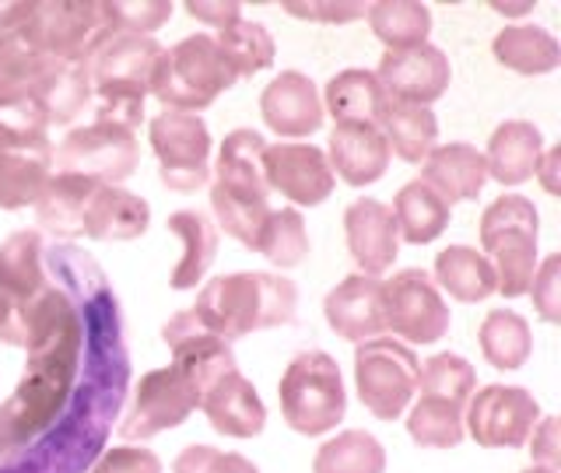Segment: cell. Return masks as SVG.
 Instances as JSON below:
<instances>
[{
	"instance_id": "obj_39",
	"label": "cell",
	"mask_w": 561,
	"mask_h": 473,
	"mask_svg": "<svg viewBox=\"0 0 561 473\" xmlns=\"http://www.w3.org/2000/svg\"><path fill=\"white\" fill-rule=\"evenodd\" d=\"M408 431L417 446L428 449H453L463 442V407L443 396L421 393V400L408 411Z\"/></svg>"
},
{
	"instance_id": "obj_46",
	"label": "cell",
	"mask_w": 561,
	"mask_h": 473,
	"mask_svg": "<svg viewBox=\"0 0 561 473\" xmlns=\"http://www.w3.org/2000/svg\"><path fill=\"white\" fill-rule=\"evenodd\" d=\"M534 295V305H537V315L543 323H558L561 320V256L551 253L548 259L540 263L534 280H530V291Z\"/></svg>"
},
{
	"instance_id": "obj_49",
	"label": "cell",
	"mask_w": 561,
	"mask_h": 473,
	"mask_svg": "<svg viewBox=\"0 0 561 473\" xmlns=\"http://www.w3.org/2000/svg\"><path fill=\"white\" fill-rule=\"evenodd\" d=\"M295 18H309V22H327V25H344L362 18L368 8L365 4H288L285 8Z\"/></svg>"
},
{
	"instance_id": "obj_34",
	"label": "cell",
	"mask_w": 561,
	"mask_h": 473,
	"mask_svg": "<svg viewBox=\"0 0 561 473\" xmlns=\"http://www.w3.org/2000/svg\"><path fill=\"white\" fill-rule=\"evenodd\" d=\"M390 210H393V218H397V232H400L403 242L428 245V242H435L438 235L446 232L453 207L443 197H438V193L428 183L411 180L408 186L397 193V200H393Z\"/></svg>"
},
{
	"instance_id": "obj_33",
	"label": "cell",
	"mask_w": 561,
	"mask_h": 473,
	"mask_svg": "<svg viewBox=\"0 0 561 473\" xmlns=\"http://www.w3.org/2000/svg\"><path fill=\"white\" fill-rule=\"evenodd\" d=\"M495 60L516 74H551L561 64V46L558 39L540 25H505L495 43H491Z\"/></svg>"
},
{
	"instance_id": "obj_19",
	"label": "cell",
	"mask_w": 561,
	"mask_h": 473,
	"mask_svg": "<svg viewBox=\"0 0 561 473\" xmlns=\"http://www.w3.org/2000/svg\"><path fill=\"white\" fill-rule=\"evenodd\" d=\"M260 113L277 137H309L323 127V99L316 92V84L298 70H280L263 88Z\"/></svg>"
},
{
	"instance_id": "obj_9",
	"label": "cell",
	"mask_w": 561,
	"mask_h": 473,
	"mask_svg": "<svg viewBox=\"0 0 561 473\" xmlns=\"http://www.w3.org/2000/svg\"><path fill=\"white\" fill-rule=\"evenodd\" d=\"M382 315L386 330L408 344H435L449 333V305L435 288L432 274L408 267L382 280Z\"/></svg>"
},
{
	"instance_id": "obj_8",
	"label": "cell",
	"mask_w": 561,
	"mask_h": 473,
	"mask_svg": "<svg viewBox=\"0 0 561 473\" xmlns=\"http://www.w3.org/2000/svg\"><path fill=\"white\" fill-rule=\"evenodd\" d=\"M158 180L172 193H197L210 183V130L193 113H158L151 119Z\"/></svg>"
},
{
	"instance_id": "obj_36",
	"label": "cell",
	"mask_w": 561,
	"mask_h": 473,
	"mask_svg": "<svg viewBox=\"0 0 561 473\" xmlns=\"http://www.w3.org/2000/svg\"><path fill=\"white\" fill-rule=\"evenodd\" d=\"M534 350V333L530 323L523 320L513 309H495L484 315L481 323V355L484 361H491L499 372H513V368H523V361L530 358Z\"/></svg>"
},
{
	"instance_id": "obj_26",
	"label": "cell",
	"mask_w": 561,
	"mask_h": 473,
	"mask_svg": "<svg viewBox=\"0 0 561 473\" xmlns=\"http://www.w3.org/2000/svg\"><path fill=\"white\" fill-rule=\"evenodd\" d=\"M263 151L267 140L256 130H232L221 140L218 165H215V189L236 193V197H271L267 180H263Z\"/></svg>"
},
{
	"instance_id": "obj_13",
	"label": "cell",
	"mask_w": 561,
	"mask_h": 473,
	"mask_svg": "<svg viewBox=\"0 0 561 473\" xmlns=\"http://www.w3.org/2000/svg\"><path fill=\"white\" fill-rule=\"evenodd\" d=\"M53 180V145L43 130L8 123L0 137V207L22 210L35 207Z\"/></svg>"
},
{
	"instance_id": "obj_21",
	"label": "cell",
	"mask_w": 561,
	"mask_h": 473,
	"mask_svg": "<svg viewBox=\"0 0 561 473\" xmlns=\"http://www.w3.org/2000/svg\"><path fill=\"white\" fill-rule=\"evenodd\" d=\"M327 162L347 186H368L390 169V145L376 123H333Z\"/></svg>"
},
{
	"instance_id": "obj_55",
	"label": "cell",
	"mask_w": 561,
	"mask_h": 473,
	"mask_svg": "<svg viewBox=\"0 0 561 473\" xmlns=\"http://www.w3.org/2000/svg\"><path fill=\"white\" fill-rule=\"evenodd\" d=\"M4 130H8V123H4V119H0V137H4Z\"/></svg>"
},
{
	"instance_id": "obj_15",
	"label": "cell",
	"mask_w": 561,
	"mask_h": 473,
	"mask_svg": "<svg viewBox=\"0 0 561 473\" xmlns=\"http://www.w3.org/2000/svg\"><path fill=\"white\" fill-rule=\"evenodd\" d=\"M162 341L172 350V365L190 379V385L197 390V400L215 385L221 376L236 372V355L228 341H221L218 333H210L190 309L175 312L172 320L162 326Z\"/></svg>"
},
{
	"instance_id": "obj_24",
	"label": "cell",
	"mask_w": 561,
	"mask_h": 473,
	"mask_svg": "<svg viewBox=\"0 0 561 473\" xmlns=\"http://www.w3.org/2000/svg\"><path fill=\"white\" fill-rule=\"evenodd\" d=\"M540 158H543V134L526 119H508L488 140L484 151L488 180H495L502 186H523L526 180L537 175Z\"/></svg>"
},
{
	"instance_id": "obj_50",
	"label": "cell",
	"mask_w": 561,
	"mask_h": 473,
	"mask_svg": "<svg viewBox=\"0 0 561 473\" xmlns=\"http://www.w3.org/2000/svg\"><path fill=\"white\" fill-rule=\"evenodd\" d=\"M0 341L11 347H25V341H28L25 305H18L4 291H0Z\"/></svg>"
},
{
	"instance_id": "obj_37",
	"label": "cell",
	"mask_w": 561,
	"mask_h": 473,
	"mask_svg": "<svg viewBox=\"0 0 561 473\" xmlns=\"http://www.w3.org/2000/svg\"><path fill=\"white\" fill-rule=\"evenodd\" d=\"M373 35L390 49H411L428 43L432 32V11L417 0H379L365 11Z\"/></svg>"
},
{
	"instance_id": "obj_44",
	"label": "cell",
	"mask_w": 561,
	"mask_h": 473,
	"mask_svg": "<svg viewBox=\"0 0 561 473\" xmlns=\"http://www.w3.org/2000/svg\"><path fill=\"white\" fill-rule=\"evenodd\" d=\"M169 0H145V4H105L110 14V28L113 32H127V35H151L162 28L172 18Z\"/></svg>"
},
{
	"instance_id": "obj_10",
	"label": "cell",
	"mask_w": 561,
	"mask_h": 473,
	"mask_svg": "<svg viewBox=\"0 0 561 473\" xmlns=\"http://www.w3.org/2000/svg\"><path fill=\"white\" fill-rule=\"evenodd\" d=\"M53 158H57L60 172H78L84 180L116 186L137 172L140 148H137L134 130L95 119V123H88V127L70 130Z\"/></svg>"
},
{
	"instance_id": "obj_4",
	"label": "cell",
	"mask_w": 561,
	"mask_h": 473,
	"mask_svg": "<svg viewBox=\"0 0 561 473\" xmlns=\"http://www.w3.org/2000/svg\"><path fill=\"white\" fill-rule=\"evenodd\" d=\"M239 78L221 57L215 35H186L172 49H162L154 64L151 95L172 113H193L215 105L221 92H228Z\"/></svg>"
},
{
	"instance_id": "obj_38",
	"label": "cell",
	"mask_w": 561,
	"mask_h": 473,
	"mask_svg": "<svg viewBox=\"0 0 561 473\" xmlns=\"http://www.w3.org/2000/svg\"><path fill=\"white\" fill-rule=\"evenodd\" d=\"M312 473H386V452L376 435L358 428L341 431L320 446Z\"/></svg>"
},
{
	"instance_id": "obj_28",
	"label": "cell",
	"mask_w": 561,
	"mask_h": 473,
	"mask_svg": "<svg viewBox=\"0 0 561 473\" xmlns=\"http://www.w3.org/2000/svg\"><path fill=\"white\" fill-rule=\"evenodd\" d=\"M376 127L386 137V145H390V154L397 151L403 162H411V165L425 162L428 151L435 148V137H438V123L428 105L397 102L390 95H386V105H382Z\"/></svg>"
},
{
	"instance_id": "obj_51",
	"label": "cell",
	"mask_w": 561,
	"mask_h": 473,
	"mask_svg": "<svg viewBox=\"0 0 561 473\" xmlns=\"http://www.w3.org/2000/svg\"><path fill=\"white\" fill-rule=\"evenodd\" d=\"M186 14L201 18L204 25H215L218 32H225L228 25L239 22L242 8L236 4V0H218V4H210V0H197V4H186Z\"/></svg>"
},
{
	"instance_id": "obj_20",
	"label": "cell",
	"mask_w": 561,
	"mask_h": 473,
	"mask_svg": "<svg viewBox=\"0 0 561 473\" xmlns=\"http://www.w3.org/2000/svg\"><path fill=\"white\" fill-rule=\"evenodd\" d=\"M323 315L330 330L344 341H373L386 333L382 315V280L368 274H351L327 295Z\"/></svg>"
},
{
	"instance_id": "obj_32",
	"label": "cell",
	"mask_w": 561,
	"mask_h": 473,
	"mask_svg": "<svg viewBox=\"0 0 561 473\" xmlns=\"http://www.w3.org/2000/svg\"><path fill=\"white\" fill-rule=\"evenodd\" d=\"M49 64L53 57H46L43 49H35L25 35H18V32L0 35V109H11V113L22 109Z\"/></svg>"
},
{
	"instance_id": "obj_52",
	"label": "cell",
	"mask_w": 561,
	"mask_h": 473,
	"mask_svg": "<svg viewBox=\"0 0 561 473\" xmlns=\"http://www.w3.org/2000/svg\"><path fill=\"white\" fill-rule=\"evenodd\" d=\"M558 169H561V148H551V151H543L540 165H537V175H540L543 189H548V193H554V197H558Z\"/></svg>"
},
{
	"instance_id": "obj_48",
	"label": "cell",
	"mask_w": 561,
	"mask_h": 473,
	"mask_svg": "<svg viewBox=\"0 0 561 473\" xmlns=\"http://www.w3.org/2000/svg\"><path fill=\"white\" fill-rule=\"evenodd\" d=\"M530 438H534V446H530L534 463L537 466H548V470H558V463H561L558 417H540L537 425H534V431H530Z\"/></svg>"
},
{
	"instance_id": "obj_16",
	"label": "cell",
	"mask_w": 561,
	"mask_h": 473,
	"mask_svg": "<svg viewBox=\"0 0 561 473\" xmlns=\"http://www.w3.org/2000/svg\"><path fill=\"white\" fill-rule=\"evenodd\" d=\"M88 102H92V81H88L84 64L53 60L14 116L22 127L46 134L49 127H70L88 109Z\"/></svg>"
},
{
	"instance_id": "obj_43",
	"label": "cell",
	"mask_w": 561,
	"mask_h": 473,
	"mask_svg": "<svg viewBox=\"0 0 561 473\" xmlns=\"http://www.w3.org/2000/svg\"><path fill=\"white\" fill-rule=\"evenodd\" d=\"M417 390L428 396L453 400L467 411L473 390H478V372H473V365L467 358L446 350V355H435L425 361V368L417 372Z\"/></svg>"
},
{
	"instance_id": "obj_53",
	"label": "cell",
	"mask_w": 561,
	"mask_h": 473,
	"mask_svg": "<svg viewBox=\"0 0 561 473\" xmlns=\"http://www.w3.org/2000/svg\"><path fill=\"white\" fill-rule=\"evenodd\" d=\"M499 14H523V11H530V4H495Z\"/></svg>"
},
{
	"instance_id": "obj_25",
	"label": "cell",
	"mask_w": 561,
	"mask_h": 473,
	"mask_svg": "<svg viewBox=\"0 0 561 473\" xmlns=\"http://www.w3.org/2000/svg\"><path fill=\"white\" fill-rule=\"evenodd\" d=\"M151 207L137 193L99 183L84 210V235L95 242H130L148 232Z\"/></svg>"
},
{
	"instance_id": "obj_12",
	"label": "cell",
	"mask_w": 561,
	"mask_h": 473,
	"mask_svg": "<svg viewBox=\"0 0 561 473\" xmlns=\"http://www.w3.org/2000/svg\"><path fill=\"white\" fill-rule=\"evenodd\" d=\"M201 407L197 390L175 365L154 368L134 390V407L127 411L119 425V435L127 442H148L158 431L180 428L183 420Z\"/></svg>"
},
{
	"instance_id": "obj_35",
	"label": "cell",
	"mask_w": 561,
	"mask_h": 473,
	"mask_svg": "<svg viewBox=\"0 0 561 473\" xmlns=\"http://www.w3.org/2000/svg\"><path fill=\"white\" fill-rule=\"evenodd\" d=\"M46 288L43 274V239L39 232H14L0 245V291L18 305L32 302Z\"/></svg>"
},
{
	"instance_id": "obj_5",
	"label": "cell",
	"mask_w": 561,
	"mask_h": 473,
	"mask_svg": "<svg viewBox=\"0 0 561 473\" xmlns=\"http://www.w3.org/2000/svg\"><path fill=\"white\" fill-rule=\"evenodd\" d=\"M537 207L519 193H505L484 210L481 245L495 267V291L505 298L530 291V280L537 274Z\"/></svg>"
},
{
	"instance_id": "obj_17",
	"label": "cell",
	"mask_w": 561,
	"mask_h": 473,
	"mask_svg": "<svg viewBox=\"0 0 561 473\" xmlns=\"http://www.w3.org/2000/svg\"><path fill=\"white\" fill-rule=\"evenodd\" d=\"M376 78L382 92L397 102H414V105H432L435 99L446 95L453 67L449 57L432 43H421L411 49H390L382 57Z\"/></svg>"
},
{
	"instance_id": "obj_2",
	"label": "cell",
	"mask_w": 561,
	"mask_h": 473,
	"mask_svg": "<svg viewBox=\"0 0 561 473\" xmlns=\"http://www.w3.org/2000/svg\"><path fill=\"white\" fill-rule=\"evenodd\" d=\"M295 305L298 291L288 277L242 270L207 280L190 312L221 341H239L253 330L288 326L295 320Z\"/></svg>"
},
{
	"instance_id": "obj_27",
	"label": "cell",
	"mask_w": 561,
	"mask_h": 473,
	"mask_svg": "<svg viewBox=\"0 0 561 473\" xmlns=\"http://www.w3.org/2000/svg\"><path fill=\"white\" fill-rule=\"evenodd\" d=\"M95 180H84L78 172H57L35 200V218L57 239H78L84 235V210L95 193Z\"/></svg>"
},
{
	"instance_id": "obj_18",
	"label": "cell",
	"mask_w": 561,
	"mask_h": 473,
	"mask_svg": "<svg viewBox=\"0 0 561 473\" xmlns=\"http://www.w3.org/2000/svg\"><path fill=\"white\" fill-rule=\"evenodd\" d=\"M344 235L351 259L358 263V274L379 277L393 267L400 253V232L393 210L382 200L362 197L344 210Z\"/></svg>"
},
{
	"instance_id": "obj_23",
	"label": "cell",
	"mask_w": 561,
	"mask_h": 473,
	"mask_svg": "<svg viewBox=\"0 0 561 473\" xmlns=\"http://www.w3.org/2000/svg\"><path fill=\"white\" fill-rule=\"evenodd\" d=\"M421 183H428L449 207L460 200H478L488 183L484 151L463 145V140L438 145L428 151L425 162H421Z\"/></svg>"
},
{
	"instance_id": "obj_30",
	"label": "cell",
	"mask_w": 561,
	"mask_h": 473,
	"mask_svg": "<svg viewBox=\"0 0 561 473\" xmlns=\"http://www.w3.org/2000/svg\"><path fill=\"white\" fill-rule=\"evenodd\" d=\"M382 105H386V92L376 70L351 67L327 81L323 113H330L333 123H379Z\"/></svg>"
},
{
	"instance_id": "obj_45",
	"label": "cell",
	"mask_w": 561,
	"mask_h": 473,
	"mask_svg": "<svg viewBox=\"0 0 561 473\" xmlns=\"http://www.w3.org/2000/svg\"><path fill=\"white\" fill-rule=\"evenodd\" d=\"M172 473H260V470L239 452H221L215 446H186L175 455Z\"/></svg>"
},
{
	"instance_id": "obj_47",
	"label": "cell",
	"mask_w": 561,
	"mask_h": 473,
	"mask_svg": "<svg viewBox=\"0 0 561 473\" xmlns=\"http://www.w3.org/2000/svg\"><path fill=\"white\" fill-rule=\"evenodd\" d=\"M92 473H162V460H158L151 449L119 446L105 452Z\"/></svg>"
},
{
	"instance_id": "obj_54",
	"label": "cell",
	"mask_w": 561,
	"mask_h": 473,
	"mask_svg": "<svg viewBox=\"0 0 561 473\" xmlns=\"http://www.w3.org/2000/svg\"><path fill=\"white\" fill-rule=\"evenodd\" d=\"M526 473H558V470H548V466H530Z\"/></svg>"
},
{
	"instance_id": "obj_6",
	"label": "cell",
	"mask_w": 561,
	"mask_h": 473,
	"mask_svg": "<svg viewBox=\"0 0 561 473\" xmlns=\"http://www.w3.org/2000/svg\"><path fill=\"white\" fill-rule=\"evenodd\" d=\"M280 414L298 435H327L344 420L347 393L341 368L327 350H302L280 376Z\"/></svg>"
},
{
	"instance_id": "obj_7",
	"label": "cell",
	"mask_w": 561,
	"mask_h": 473,
	"mask_svg": "<svg viewBox=\"0 0 561 473\" xmlns=\"http://www.w3.org/2000/svg\"><path fill=\"white\" fill-rule=\"evenodd\" d=\"M421 361L414 350L393 337L362 341L355 350V390L365 411L379 420H393L411 407Z\"/></svg>"
},
{
	"instance_id": "obj_29",
	"label": "cell",
	"mask_w": 561,
	"mask_h": 473,
	"mask_svg": "<svg viewBox=\"0 0 561 473\" xmlns=\"http://www.w3.org/2000/svg\"><path fill=\"white\" fill-rule=\"evenodd\" d=\"M165 228L172 235H180V242H183V259H180V267L172 270L169 285L175 291L197 288L204 280V274L210 270V263H215V256H218L215 221H207L201 210H175V215H169Z\"/></svg>"
},
{
	"instance_id": "obj_3",
	"label": "cell",
	"mask_w": 561,
	"mask_h": 473,
	"mask_svg": "<svg viewBox=\"0 0 561 473\" xmlns=\"http://www.w3.org/2000/svg\"><path fill=\"white\" fill-rule=\"evenodd\" d=\"M158 57H162V46L151 35H127V32H110L88 53L84 70L88 81H92V95L99 99L95 105L99 123H113V127L123 130L140 127Z\"/></svg>"
},
{
	"instance_id": "obj_40",
	"label": "cell",
	"mask_w": 561,
	"mask_h": 473,
	"mask_svg": "<svg viewBox=\"0 0 561 473\" xmlns=\"http://www.w3.org/2000/svg\"><path fill=\"white\" fill-rule=\"evenodd\" d=\"M215 43L221 49V57L228 60V67L236 70V78H250V74H260V70H267L277 53L274 35L260 22H242V18L236 25H228L225 32H218Z\"/></svg>"
},
{
	"instance_id": "obj_42",
	"label": "cell",
	"mask_w": 561,
	"mask_h": 473,
	"mask_svg": "<svg viewBox=\"0 0 561 473\" xmlns=\"http://www.w3.org/2000/svg\"><path fill=\"white\" fill-rule=\"evenodd\" d=\"M210 210H215L218 224L225 228L236 242L256 253V242L263 224L271 218V204L263 197H236V193H221L210 186Z\"/></svg>"
},
{
	"instance_id": "obj_14",
	"label": "cell",
	"mask_w": 561,
	"mask_h": 473,
	"mask_svg": "<svg viewBox=\"0 0 561 473\" xmlns=\"http://www.w3.org/2000/svg\"><path fill=\"white\" fill-rule=\"evenodd\" d=\"M263 180H267V189H277L291 204L316 207L333 193L337 175H333L323 148L285 140V145H267L263 151Z\"/></svg>"
},
{
	"instance_id": "obj_1",
	"label": "cell",
	"mask_w": 561,
	"mask_h": 473,
	"mask_svg": "<svg viewBox=\"0 0 561 473\" xmlns=\"http://www.w3.org/2000/svg\"><path fill=\"white\" fill-rule=\"evenodd\" d=\"M25 347L32 361L18 393L0 407V446L4 449L22 446L25 438L49 425L70 393L81 350L78 312L60 291L43 288L32 302H25Z\"/></svg>"
},
{
	"instance_id": "obj_31",
	"label": "cell",
	"mask_w": 561,
	"mask_h": 473,
	"mask_svg": "<svg viewBox=\"0 0 561 473\" xmlns=\"http://www.w3.org/2000/svg\"><path fill=\"white\" fill-rule=\"evenodd\" d=\"M435 288L449 291L456 302H484L495 295V267L481 250L449 245L435 256Z\"/></svg>"
},
{
	"instance_id": "obj_11",
	"label": "cell",
	"mask_w": 561,
	"mask_h": 473,
	"mask_svg": "<svg viewBox=\"0 0 561 473\" xmlns=\"http://www.w3.org/2000/svg\"><path fill=\"white\" fill-rule=\"evenodd\" d=\"M537 420H540L537 400L523 385H499V382L484 385V390H473L463 411V428L484 449L523 446Z\"/></svg>"
},
{
	"instance_id": "obj_41",
	"label": "cell",
	"mask_w": 561,
	"mask_h": 473,
	"mask_svg": "<svg viewBox=\"0 0 561 473\" xmlns=\"http://www.w3.org/2000/svg\"><path fill=\"white\" fill-rule=\"evenodd\" d=\"M256 253H263L280 270L298 267V263L309 256V232H306L302 215H298L295 207L271 210V218L260 232Z\"/></svg>"
},
{
	"instance_id": "obj_22",
	"label": "cell",
	"mask_w": 561,
	"mask_h": 473,
	"mask_svg": "<svg viewBox=\"0 0 561 473\" xmlns=\"http://www.w3.org/2000/svg\"><path fill=\"white\" fill-rule=\"evenodd\" d=\"M201 411L207 414L210 428L228 438H253L267 425V407H263L253 382L239 368L221 376L210 390L201 396Z\"/></svg>"
}]
</instances>
